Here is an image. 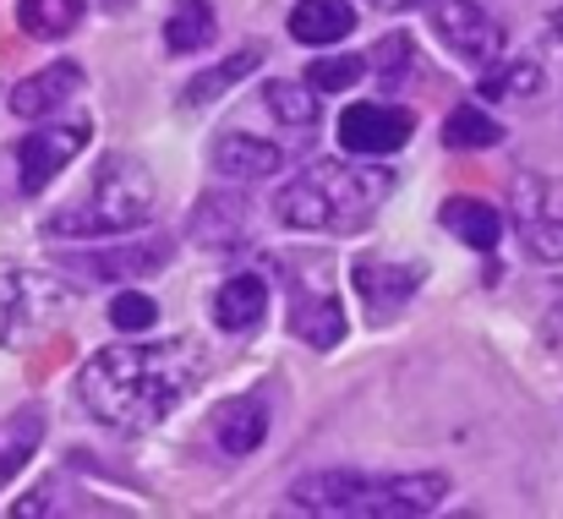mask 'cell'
I'll list each match as a JSON object with an SVG mask.
<instances>
[{"label": "cell", "instance_id": "obj_1", "mask_svg": "<svg viewBox=\"0 0 563 519\" xmlns=\"http://www.w3.org/2000/svg\"><path fill=\"white\" fill-rule=\"evenodd\" d=\"M197 383V355L191 345H121L99 350L82 372H77V394L82 405L121 432H143L154 421H165L181 394Z\"/></svg>", "mask_w": 563, "mask_h": 519}, {"label": "cell", "instance_id": "obj_2", "mask_svg": "<svg viewBox=\"0 0 563 519\" xmlns=\"http://www.w3.org/2000/svg\"><path fill=\"white\" fill-rule=\"evenodd\" d=\"M394 191V175L373 170V165H340L323 159L307 175H296L279 197L274 213L290 230H362L383 208V197Z\"/></svg>", "mask_w": 563, "mask_h": 519}, {"label": "cell", "instance_id": "obj_3", "mask_svg": "<svg viewBox=\"0 0 563 519\" xmlns=\"http://www.w3.org/2000/svg\"><path fill=\"white\" fill-rule=\"evenodd\" d=\"M449 493L443 476H367V471H323L296 482L290 504L307 515H427Z\"/></svg>", "mask_w": 563, "mask_h": 519}, {"label": "cell", "instance_id": "obj_4", "mask_svg": "<svg viewBox=\"0 0 563 519\" xmlns=\"http://www.w3.org/2000/svg\"><path fill=\"white\" fill-rule=\"evenodd\" d=\"M154 175L143 159H126V154H115V159H104L99 175H93V186L77 197V202H66L55 219H49V235H126V230H137L148 213H154Z\"/></svg>", "mask_w": 563, "mask_h": 519}, {"label": "cell", "instance_id": "obj_5", "mask_svg": "<svg viewBox=\"0 0 563 519\" xmlns=\"http://www.w3.org/2000/svg\"><path fill=\"white\" fill-rule=\"evenodd\" d=\"M427 22H432V33H438L460 60L487 66V60L498 55V22H493L476 0H427Z\"/></svg>", "mask_w": 563, "mask_h": 519}, {"label": "cell", "instance_id": "obj_6", "mask_svg": "<svg viewBox=\"0 0 563 519\" xmlns=\"http://www.w3.org/2000/svg\"><path fill=\"white\" fill-rule=\"evenodd\" d=\"M416 121L394 104H351L340 115V148L356 154V159H383V154H399L410 143Z\"/></svg>", "mask_w": 563, "mask_h": 519}, {"label": "cell", "instance_id": "obj_7", "mask_svg": "<svg viewBox=\"0 0 563 519\" xmlns=\"http://www.w3.org/2000/svg\"><path fill=\"white\" fill-rule=\"evenodd\" d=\"M88 143V121H66V126H49V132H33L16 143V170H22V191H44L55 175L66 170Z\"/></svg>", "mask_w": 563, "mask_h": 519}, {"label": "cell", "instance_id": "obj_8", "mask_svg": "<svg viewBox=\"0 0 563 519\" xmlns=\"http://www.w3.org/2000/svg\"><path fill=\"white\" fill-rule=\"evenodd\" d=\"M520 219H526V241L542 257H563V180L520 175Z\"/></svg>", "mask_w": 563, "mask_h": 519}, {"label": "cell", "instance_id": "obj_9", "mask_svg": "<svg viewBox=\"0 0 563 519\" xmlns=\"http://www.w3.org/2000/svg\"><path fill=\"white\" fill-rule=\"evenodd\" d=\"M77 88H82V71H77L71 60H55V66H44V71H33L27 82L11 88V110H16L22 121H38V115H55Z\"/></svg>", "mask_w": 563, "mask_h": 519}, {"label": "cell", "instance_id": "obj_10", "mask_svg": "<svg viewBox=\"0 0 563 519\" xmlns=\"http://www.w3.org/2000/svg\"><path fill=\"white\" fill-rule=\"evenodd\" d=\"M170 263V241H132V246H115V252H88V257H71V268H82L88 279H132V274H159Z\"/></svg>", "mask_w": 563, "mask_h": 519}, {"label": "cell", "instance_id": "obj_11", "mask_svg": "<svg viewBox=\"0 0 563 519\" xmlns=\"http://www.w3.org/2000/svg\"><path fill=\"white\" fill-rule=\"evenodd\" d=\"M208 427H213V443L241 460V454H252L268 438V410H263V399H224Z\"/></svg>", "mask_w": 563, "mask_h": 519}, {"label": "cell", "instance_id": "obj_12", "mask_svg": "<svg viewBox=\"0 0 563 519\" xmlns=\"http://www.w3.org/2000/svg\"><path fill=\"white\" fill-rule=\"evenodd\" d=\"M351 27H356L351 0H296V11H290V38H301V44H340Z\"/></svg>", "mask_w": 563, "mask_h": 519}, {"label": "cell", "instance_id": "obj_13", "mask_svg": "<svg viewBox=\"0 0 563 519\" xmlns=\"http://www.w3.org/2000/svg\"><path fill=\"white\" fill-rule=\"evenodd\" d=\"M290 334H301L307 345L318 350L340 345V334H345L340 301L334 296H312V290H290Z\"/></svg>", "mask_w": 563, "mask_h": 519}, {"label": "cell", "instance_id": "obj_14", "mask_svg": "<svg viewBox=\"0 0 563 519\" xmlns=\"http://www.w3.org/2000/svg\"><path fill=\"white\" fill-rule=\"evenodd\" d=\"M443 224H449L454 241H465V246H476V252H493L498 235H504L498 208L482 202V197H449V202H443Z\"/></svg>", "mask_w": 563, "mask_h": 519}, {"label": "cell", "instance_id": "obj_15", "mask_svg": "<svg viewBox=\"0 0 563 519\" xmlns=\"http://www.w3.org/2000/svg\"><path fill=\"white\" fill-rule=\"evenodd\" d=\"M213 165H219V175H230V180H263V175H274L285 165V154H279L274 143L224 132V137L213 143Z\"/></svg>", "mask_w": 563, "mask_h": 519}, {"label": "cell", "instance_id": "obj_16", "mask_svg": "<svg viewBox=\"0 0 563 519\" xmlns=\"http://www.w3.org/2000/svg\"><path fill=\"white\" fill-rule=\"evenodd\" d=\"M263 307H268V285L257 274H235L219 296H213V323L219 329H257L263 323Z\"/></svg>", "mask_w": 563, "mask_h": 519}, {"label": "cell", "instance_id": "obj_17", "mask_svg": "<svg viewBox=\"0 0 563 519\" xmlns=\"http://www.w3.org/2000/svg\"><path fill=\"white\" fill-rule=\"evenodd\" d=\"M263 66V44H246V49H235V55H224V60H213L208 71H197L187 82V104H213L224 88H235L241 77H252Z\"/></svg>", "mask_w": 563, "mask_h": 519}, {"label": "cell", "instance_id": "obj_18", "mask_svg": "<svg viewBox=\"0 0 563 519\" xmlns=\"http://www.w3.org/2000/svg\"><path fill=\"white\" fill-rule=\"evenodd\" d=\"M38 438H44V416L38 410H16V416L0 421V487L33 460Z\"/></svg>", "mask_w": 563, "mask_h": 519}, {"label": "cell", "instance_id": "obj_19", "mask_svg": "<svg viewBox=\"0 0 563 519\" xmlns=\"http://www.w3.org/2000/svg\"><path fill=\"white\" fill-rule=\"evenodd\" d=\"M356 285L362 296L373 301L377 312H394L416 285H421V268H388V263H356Z\"/></svg>", "mask_w": 563, "mask_h": 519}, {"label": "cell", "instance_id": "obj_20", "mask_svg": "<svg viewBox=\"0 0 563 519\" xmlns=\"http://www.w3.org/2000/svg\"><path fill=\"white\" fill-rule=\"evenodd\" d=\"M213 38V0H176L165 16V44L176 55H191Z\"/></svg>", "mask_w": 563, "mask_h": 519}, {"label": "cell", "instance_id": "obj_21", "mask_svg": "<svg viewBox=\"0 0 563 519\" xmlns=\"http://www.w3.org/2000/svg\"><path fill=\"white\" fill-rule=\"evenodd\" d=\"M16 22L33 38H66L82 22V0H16Z\"/></svg>", "mask_w": 563, "mask_h": 519}, {"label": "cell", "instance_id": "obj_22", "mask_svg": "<svg viewBox=\"0 0 563 519\" xmlns=\"http://www.w3.org/2000/svg\"><path fill=\"white\" fill-rule=\"evenodd\" d=\"M498 137H504V126H498L493 115L471 110V104L454 110V115L443 121V143H449V148H493Z\"/></svg>", "mask_w": 563, "mask_h": 519}, {"label": "cell", "instance_id": "obj_23", "mask_svg": "<svg viewBox=\"0 0 563 519\" xmlns=\"http://www.w3.org/2000/svg\"><path fill=\"white\" fill-rule=\"evenodd\" d=\"M482 93H487V99H531V93H542V71H537L531 60L493 66V71L482 77Z\"/></svg>", "mask_w": 563, "mask_h": 519}, {"label": "cell", "instance_id": "obj_24", "mask_svg": "<svg viewBox=\"0 0 563 519\" xmlns=\"http://www.w3.org/2000/svg\"><path fill=\"white\" fill-rule=\"evenodd\" d=\"M241 219H246V208L241 202H224V197H208L202 208H197V241H235L241 235Z\"/></svg>", "mask_w": 563, "mask_h": 519}, {"label": "cell", "instance_id": "obj_25", "mask_svg": "<svg viewBox=\"0 0 563 519\" xmlns=\"http://www.w3.org/2000/svg\"><path fill=\"white\" fill-rule=\"evenodd\" d=\"M362 71H367L362 55H323V60L307 66V88H318V93H345Z\"/></svg>", "mask_w": 563, "mask_h": 519}, {"label": "cell", "instance_id": "obj_26", "mask_svg": "<svg viewBox=\"0 0 563 519\" xmlns=\"http://www.w3.org/2000/svg\"><path fill=\"white\" fill-rule=\"evenodd\" d=\"M268 110L285 121V126H312L318 121V93L296 88V82H268Z\"/></svg>", "mask_w": 563, "mask_h": 519}, {"label": "cell", "instance_id": "obj_27", "mask_svg": "<svg viewBox=\"0 0 563 519\" xmlns=\"http://www.w3.org/2000/svg\"><path fill=\"white\" fill-rule=\"evenodd\" d=\"M154 318H159V307H154L143 290H121V296L110 301V323H115L121 334H143V329H154Z\"/></svg>", "mask_w": 563, "mask_h": 519}, {"label": "cell", "instance_id": "obj_28", "mask_svg": "<svg viewBox=\"0 0 563 519\" xmlns=\"http://www.w3.org/2000/svg\"><path fill=\"white\" fill-rule=\"evenodd\" d=\"M410 60V38L405 33H388L383 44H377V71H394V66H405Z\"/></svg>", "mask_w": 563, "mask_h": 519}, {"label": "cell", "instance_id": "obj_29", "mask_svg": "<svg viewBox=\"0 0 563 519\" xmlns=\"http://www.w3.org/2000/svg\"><path fill=\"white\" fill-rule=\"evenodd\" d=\"M383 5H416V0H383Z\"/></svg>", "mask_w": 563, "mask_h": 519}, {"label": "cell", "instance_id": "obj_30", "mask_svg": "<svg viewBox=\"0 0 563 519\" xmlns=\"http://www.w3.org/2000/svg\"><path fill=\"white\" fill-rule=\"evenodd\" d=\"M559 33H563V11H559Z\"/></svg>", "mask_w": 563, "mask_h": 519}]
</instances>
